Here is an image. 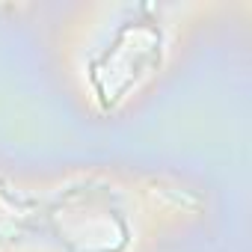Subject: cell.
<instances>
[{
  "mask_svg": "<svg viewBox=\"0 0 252 252\" xmlns=\"http://www.w3.org/2000/svg\"><path fill=\"white\" fill-rule=\"evenodd\" d=\"M208 208V190L172 172L71 166L27 175L21 252H155Z\"/></svg>",
  "mask_w": 252,
  "mask_h": 252,
  "instance_id": "cell-1",
  "label": "cell"
},
{
  "mask_svg": "<svg viewBox=\"0 0 252 252\" xmlns=\"http://www.w3.org/2000/svg\"><path fill=\"white\" fill-rule=\"evenodd\" d=\"M217 9L199 0L74 3L54 33L60 80L92 119H122L166 83Z\"/></svg>",
  "mask_w": 252,
  "mask_h": 252,
  "instance_id": "cell-2",
  "label": "cell"
},
{
  "mask_svg": "<svg viewBox=\"0 0 252 252\" xmlns=\"http://www.w3.org/2000/svg\"><path fill=\"white\" fill-rule=\"evenodd\" d=\"M27 211V175L0 166V252H21Z\"/></svg>",
  "mask_w": 252,
  "mask_h": 252,
  "instance_id": "cell-3",
  "label": "cell"
}]
</instances>
